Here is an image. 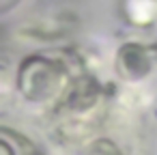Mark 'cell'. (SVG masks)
<instances>
[{"instance_id": "3", "label": "cell", "mask_w": 157, "mask_h": 155, "mask_svg": "<svg viewBox=\"0 0 157 155\" xmlns=\"http://www.w3.org/2000/svg\"><path fill=\"white\" fill-rule=\"evenodd\" d=\"M84 155H123V153H121V149L110 138H99V140H93L86 146Z\"/></svg>"}, {"instance_id": "1", "label": "cell", "mask_w": 157, "mask_h": 155, "mask_svg": "<svg viewBox=\"0 0 157 155\" xmlns=\"http://www.w3.org/2000/svg\"><path fill=\"white\" fill-rule=\"evenodd\" d=\"M60 88V73L43 58H28L20 69V91L30 101H48Z\"/></svg>"}, {"instance_id": "2", "label": "cell", "mask_w": 157, "mask_h": 155, "mask_svg": "<svg viewBox=\"0 0 157 155\" xmlns=\"http://www.w3.org/2000/svg\"><path fill=\"white\" fill-rule=\"evenodd\" d=\"M9 136L0 134V146H2V155H43L33 142H28V138L7 129Z\"/></svg>"}]
</instances>
